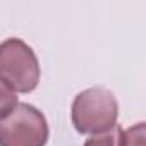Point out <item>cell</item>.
Segmentation results:
<instances>
[{
    "label": "cell",
    "mask_w": 146,
    "mask_h": 146,
    "mask_svg": "<svg viewBox=\"0 0 146 146\" xmlns=\"http://www.w3.org/2000/svg\"><path fill=\"white\" fill-rule=\"evenodd\" d=\"M48 124L45 115L29 103H17L14 110L0 119L2 146H45Z\"/></svg>",
    "instance_id": "3"
},
{
    "label": "cell",
    "mask_w": 146,
    "mask_h": 146,
    "mask_svg": "<svg viewBox=\"0 0 146 146\" xmlns=\"http://www.w3.org/2000/svg\"><path fill=\"white\" fill-rule=\"evenodd\" d=\"M76 131L81 134H102L117 125L119 103L107 88H90L81 91L70 108Z\"/></svg>",
    "instance_id": "1"
},
{
    "label": "cell",
    "mask_w": 146,
    "mask_h": 146,
    "mask_svg": "<svg viewBox=\"0 0 146 146\" xmlns=\"http://www.w3.org/2000/svg\"><path fill=\"white\" fill-rule=\"evenodd\" d=\"M0 95H2V103H0V108H2L0 110V119H2L14 110V107L17 105V96L11 88H7L2 83H0Z\"/></svg>",
    "instance_id": "6"
},
{
    "label": "cell",
    "mask_w": 146,
    "mask_h": 146,
    "mask_svg": "<svg viewBox=\"0 0 146 146\" xmlns=\"http://www.w3.org/2000/svg\"><path fill=\"white\" fill-rule=\"evenodd\" d=\"M0 83L14 93H31L40 83L38 58L19 38H9L0 46Z\"/></svg>",
    "instance_id": "2"
},
{
    "label": "cell",
    "mask_w": 146,
    "mask_h": 146,
    "mask_svg": "<svg viewBox=\"0 0 146 146\" xmlns=\"http://www.w3.org/2000/svg\"><path fill=\"white\" fill-rule=\"evenodd\" d=\"M122 127L117 124L115 127H112L107 132L102 134H95L91 137L86 139L84 146H120V137H122Z\"/></svg>",
    "instance_id": "4"
},
{
    "label": "cell",
    "mask_w": 146,
    "mask_h": 146,
    "mask_svg": "<svg viewBox=\"0 0 146 146\" xmlns=\"http://www.w3.org/2000/svg\"><path fill=\"white\" fill-rule=\"evenodd\" d=\"M120 146H146V122L131 125L122 132Z\"/></svg>",
    "instance_id": "5"
}]
</instances>
